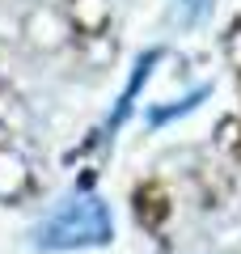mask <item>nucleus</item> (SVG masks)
Listing matches in <instances>:
<instances>
[{
    "label": "nucleus",
    "instance_id": "4",
    "mask_svg": "<svg viewBox=\"0 0 241 254\" xmlns=\"http://www.w3.org/2000/svg\"><path fill=\"white\" fill-rule=\"evenodd\" d=\"M207 9H212V0H178V17L186 21V26H195Z\"/></svg>",
    "mask_w": 241,
    "mask_h": 254
},
{
    "label": "nucleus",
    "instance_id": "1",
    "mask_svg": "<svg viewBox=\"0 0 241 254\" xmlns=\"http://www.w3.org/2000/svg\"><path fill=\"white\" fill-rule=\"evenodd\" d=\"M110 233H115V220H110V208L102 203V195H72L63 199L43 225L34 229L38 246L43 250H85V246H106Z\"/></svg>",
    "mask_w": 241,
    "mask_h": 254
},
{
    "label": "nucleus",
    "instance_id": "2",
    "mask_svg": "<svg viewBox=\"0 0 241 254\" xmlns=\"http://www.w3.org/2000/svg\"><path fill=\"white\" fill-rule=\"evenodd\" d=\"M157 55H161V51H144V55H140V64H135L131 81H127V93H123V98L115 102V110H110V119H106V136H110V131H115L119 123H123L127 115H131V102L140 98V89H144V76H148V68H152V64H157Z\"/></svg>",
    "mask_w": 241,
    "mask_h": 254
},
{
    "label": "nucleus",
    "instance_id": "3",
    "mask_svg": "<svg viewBox=\"0 0 241 254\" xmlns=\"http://www.w3.org/2000/svg\"><path fill=\"white\" fill-rule=\"evenodd\" d=\"M203 98H207V89H195L190 98H178L174 106H165V110H161V106H152V110H148V123H152V127L170 123V119H178V115H186V110H195V106H199Z\"/></svg>",
    "mask_w": 241,
    "mask_h": 254
}]
</instances>
